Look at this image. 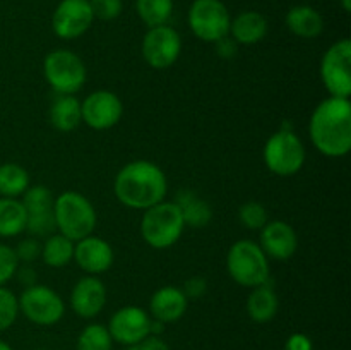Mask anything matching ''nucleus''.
I'll return each mask as SVG.
<instances>
[{"label":"nucleus","mask_w":351,"mask_h":350,"mask_svg":"<svg viewBox=\"0 0 351 350\" xmlns=\"http://www.w3.org/2000/svg\"><path fill=\"white\" fill-rule=\"evenodd\" d=\"M312 144L329 158H341L351 150V103L350 98L322 100L314 108L308 124Z\"/></svg>","instance_id":"nucleus-1"},{"label":"nucleus","mask_w":351,"mask_h":350,"mask_svg":"<svg viewBox=\"0 0 351 350\" xmlns=\"http://www.w3.org/2000/svg\"><path fill=\"white\" fill-rule=\"evenodd\" d=\"M168 180L156 163L136 160L120 168L113 182V192L123 206L146 211L151 206L165 201Z\"/></svg>","instance_id":"nucleus-2"},{"label":"nucleus","mask_w":351,"mask_h":350,"mask_svg":"<svg viewBox=\"0 0 351 350\" xmlns=\"http://www.w3.org/2000/svg\"><path fill=\"white\" fill-rule=\"evenodd\" d=\"M53 216L58 233L74 242L93 235L98 222L93 202L75 191H65L55 198Z\"/></svg>","instance_id":"nucleus-3"},{"label":"nucleus","mask_w":351,"mask_h":350,"mask_svg":"<svg viewBox=\"0 0 351 350\" xmlns=\"http://www.w3.org/2000/svg\"><path fill=\"white\" fill-rule=\"evenodd\" d=\"M184 230V216L173 201H161L151 206L141 218V235L153 249H168L175 246Z\"/></svg>","instance_id":"nucleus-4"},{"label":"nucleus","mask_w":351,"mask_h":350,"mask_svg":"<svg viewBox=\"0 0 351 350\" xmlns=\"http://www.w3.org/2000/svg\"><path fill=\"white\" fill-rule=\"evenodd\" d=\"M226 268L233 281L247 288H256L269 281V257L250 239L237 240L226 254Z\"/></svg>","instance_id":"nucleus-5"},{"label":"nucleus","mask_w":351,"mask_h":350,"mask_svg":"<svg viewBox=\"0 0 351 350\" xmlns=\"http://www.w3.org/2000/svg\"><path fill=\"white\" fill-rule=\"evenodd\" d=\"M305 156L307 153L304 143L291 129L281 127L264 144V163L269 172L280 177L297 175L304 167Z\"/></svg>","instance_id":"nucleus-6"},{"label":"nucleus","mask_w":351,"mask_h":350,"mask_svg":"<svg viewBox=\"0 0 351 350\" xmlns=\"http://www.w3.org/2000/svg\"><path fill=\"white\" fill-rule=\"evenodd\" d=\"M43 75L50 88L58 95H74L84 86L88 71L77 54L71 50L50 51L43 60Z\"/></svg>","instance_id":"nucleus-7"},{"label":"nucleus","mask_w":351,"mask_h":350,"mask_svg":"<svg viewBox=\"0 0 351 350\" xmlns=\"http://www.w3.org/2000/svg\"><path fill=\"white\" fill-rule=\"evenodd\" d=\"M232 16L221 0H194L189 9V26L195 38L216 43L230 34Z\"/></svg>","instance_id":"nucleus-8"},{"label":"nucleus","mask_w":351,"mask_h":350,"mask_svg":"<svg viewBox=\"0 0 351 350\" xmlns=\"http://www.w3.org/2000/svg\"><path fill=\"white\" fill-rule=\"evenodd\" d=\"M19 312L38 326H53L64 318V299L47 285H29L17 297Z\"/></svg>","instance_id":"nucleus-9"},{"label":"nucleus","mask_w":351,"mask_h":350,"mask_svg":"<svg viewBox=\"0 0 351 350\" xmlns=\"http://www.w3.org/2000/svg\"><path fill=\"white\" fill-rule=\"evenodd\" d=\"M321 81L329 96L350 98L351 95V41H336L326 50L321 60Z\"/></svg>","instance_id":"nucleus-10"},{"label":"nucleus","mask_w":351,"mask_h":350,"mask_svg":"<svg viewBox=\"0 0 351 350\" xmlns=\"http://www.w3.org/2000/svg\"><path fill=\"white\" fill-rule=\"evenodd\" d=\"M141 51L149 67L158 71L170 69L180 57L182 38L178 31L168 24L149 27L143 38Z\"/></svg>","instance_id":"nucleus-11"},{"label":"nucleus","mask_w":351,"mask_h":350,"mask_svg":"<svg viewBox=\"0 0 351 350\" xmlns=\"http://www.w3.org/2000/svg\"><path fill=\"white\" fill-rule=\"evenodd\" d=\"M95 23L89 0H60L51 14V30L62 40H75Z\"/></svg>","instance_id":"nucleus-12"},{"label":"nucleus","mask_w":351,"mask_h":350,"mask_svg":"<svg viewBox=\"0 0 351 350\" xmlns=\"http://www.w3.org/2000/svg\"><path fill=\"white\" fill-rule=\"evenodd\" d=\"M53 194L45 185H29L23 194L26 209V232L34 237H48L55 232Z\"/></svg>","instance_id":"nucleus-13"},{"label":"nucleus","mask_w":351,"mask_h":350,"mask_svg":"<svg viewBox=\"0 0 351 350\" xmlns=\"http://www.w3.org/2000/svg\"><path fill=\"white\" fill-rule=\"evenodd\" d=\"M122 100L108 89H96L81 102L82 122L95 130L115 127L122 119Z\"/></svg>","instance_id":"nucleus-14"},{"label":"nucleus","mask_w":351,"mask_h":350,"mask_svg":"<svg viewBox=\"0 0 351 350\" xmlns=\"http://www.w3.org/2000/svg\"><path fill=\"white\" fill-rule=\"evenodd\" d=\"M108 331L113 342L120 345H137L149 336L151 316L139 305H125L113 312L108 321Z\"/></svg>","instance_id":"nucleus-15"},{"label":"nucleus","mask_w":351,"mask_h":350,"mask_svg":"<svg viewBox=\"0 0 351 350\" xmlns=\"http://www.w3.org/2000/svg\"><path fill=\"white\" fill-rule=\"evenodd\" d=\"M74 261L84 273L98 277L113 266L115 253L105 239L88 235L74 244Z\"/></svg>","instance_id":"nucleus-16"},{"label":"nucleus","mask_w":351,"mask_h":350,"mask_svg":"<svg viewBox=\"0 0 351 350\" xmlns=\"http://www.w3.org/2000/svg\"><path fill=\"white\" fill-rule=\"evenodd\" d=\"M259 246L267 257H273L276 261H288L298 249L297 232L290 223L273 220L261 229Z\"/></svg>","instance_id":"nucleus-17"},{"label":"nucleus","mask_w":351,"mask_h":350,"mask_svg":"<svg viewBox=\"0 0 351 350\" xmlns=\"http://www.w3.org/2000/svg\"><path fill=\"white\" fill-rule=\"evenodd\" d=\"M106 287L95 275H86L71 292V307L77 316L93 319L105 309Z\"/></svg>","instance_id":"nucleus-18"},{"label":"nucleus","mask_w":351,"mask_h":350,"mask_svg":"<svg viewBox=\"0 0 351 350\" xmlns=\"http://www.w3.org/2000/svg\"><path fill=\"white\" fill-rule=\"evenodd\" d=\"M189 307V299L185 297L184 290L173 285L161 287L151 295L149 301V316L163 325L175 323L184 318Z\"/></svg>","instance_id":"nucleus-19"},{"label":"nucleus","mask_w":351,"mask_h":350,"mask_svg":"<svg viewBox=\"0 0 351 350\" xmlns=\"http://www.w3.org/2000/svg\"><path fill=\"white\" fill-rule=\"evenodd\" d=\"M267 34V19L256 10L240 12L230 24V36L239 45H256Z\"/></svg>","instance_id":"nucleus-20"},{"label":"nucleus","mask_w":351,"mask_h":350,"mask_svg":"<svg viewBox=\"0 0 351 350\" xmlns=\"http://www.w3.org/2000/svg\"><path fill=\"white\" fill-rule=\"evenodd\" d=\"M287 27L298 38L312 40L324 31V19L321 12L311 5H295L287 14Z\"/></svg>","instance_id":"nucleus-21"},{"label":"nucleus","mask_w":351,"mask_h":350,"mask_svg":"<svg viewBox=\"0 0 351 350\" xmlns=\"http://www.w3.org/2000/svg\"><path fill=\"white\" fill-rule=\"evenodd\" d=\"M280 301L273 287L267 283L252 288L249 299H247V314L254 323H269L276 316Z\"/></svg>","instance_id":"nucleus-22"},{"label":"nucleus","mask_w":351,"mask_h":350,"mask_svg":"<svg viewBox=\"0 0 351 350\" xmlns=\"http://www.w3.org/2000/svg\"><path fill=\"white\" fill-rule=\"evenodd\" d=\"M50 122L60 132H72L81 117V102L74 95H58L50 106Z\"/></svg>","instance_id":"nucleus-23"},{"label":"nucleus","mask_w":351,"mask_h":350,"mask_svg":"<svg viewBox=\"0 0 351 350\" xmlns=\"http://www.w3.org/2000/svg\"><path fill=\"white\" fill-rule=\"evenodd\" d=\"M26 230V209L17 198H0V237H17Z\"/></svg>","instance_id":"nucleus-24"},{"label":"nucleus","mask_w":351,"mask_h":350,"mask_svg":"<svg viewBox=\"0 0 351 350\" xmlns=\"http://www.w3.org/2000/svg\"><path fill=\"white\" fill-rule=\"evenodd\" d=\"M177 206L180 208L182 216H184L185 225L195 226V229H201L206 226L213 218V209L204 199L197 198L194 192L184 191L178 194L177 198Z\"/></svg>","instance_id":"nucleus-25"},{"label":"nucleus","mask_w":351,"mask_h":350,"mask_svg":"<svg viewBox=\"0 0 351 350\" xmlns=\"http://www.w3.org/2000/svg\"><path fill=\"white\" fill-rule=\"evenodd\" d=\"M74 244L62 233H51L41 246V259L50 268L67 266L74 259Z\"/></svg>","instance_id":"nucleus-26"},{"label":"nucleus","mask_w":351,"mask_h":350,"mask_svg":"<svg viewBox=\"0 0 351 350\" xmlns=\"http://www.w3.org/2000/svg\"><path fill=\"white\" fill-rule=\"evenodd\" d=\"M29 187V174L21 165H0V198H19Z\"/></svg>","instance_id":"nucleus-27"},{"label":"nucleus","mask_w":351,"mask_h":350,"mask_svg":"<svg viewBox=\"0 0 351 350\" xmlns=\"http://www.w3.org/2000/svg\"><path fill=\"white\" fill-rule=\"evenodd\" d=\"M136 10L147 27L161 26L173 14V0H136Z\"/></svg>","instance_id":"nucleus-28"},{"label":"nucleus","mask_w":351,"mask_h":350,"mask_svg":"<svg viewBox=\"0 0 351 350\" xmlns=\"http://www.w3.org/2000/svg\"><path fill=\"white\" fill-rule=\"evenodd\" d=\"M113 340L108 328L99 323L86 326L77 336L75 350H112Z\"/></svg>","instance_id":"nucleus-29"},{"label":"nucleus","mask_w":351,"mask_h":350,"mask_svg":"<svg viewBox=\"0 0 351 350\" xmlns=\"http://www.w3.org/2000/svg\"><path fill=\"white\" fill-rule=\"evenodd\" d=\"M239 220L245 229L249 230H261L269 218H267V209L264 205L257 201H247L240 206Z\"/></svg>","instance_id":"nucleus-30"},{"label":"nucleus","mask_w":351,"mask_h":350,"mask_svg":"<svg viewBox=\"0 0 351 350\" xmlns=\"http://www.w3.org/2000/svg\"><path fill=\"white\" fill-rule=\"evenodd\" d=\"M19 316V301L16 294L5 287H0V333L9 329Z\"/></svg>","instance_id":"nucleus-31"},{"label":"nucleus","mask_w":351,"mask_h":350,"mask_svg":"<svg viewBox=\"0 0 351 350\" xmlns=\"http://www.w3.org/2000/svg\"><path fill=\"white\" fill-rule=\"evenodd\" d=\"M19 263L21 261L17 259L14 247L7 246V244H0V287H3L17 273Z\"/></svg>","instance_id":"nucleus-32"},{"label":"nucleus","mask_w":351,"mask_h":350,"mask_svg":"<svg viewBox=\"0 0 351 350\" xmlns=\"http://www.w3.org/2000/svg\"><path fill=\"white\" fill-rule=\"evenodd\" d=\"M95 19L113 21L122 14L123 2L122 0H89Z\"/></svg>","instance_id":"nucleus-33"},{"label":"nucleus","mask_w":351,"mask_h":350,"mask_svg":"<svg viewBox=\"0 0 351 350\" xmlns=\"http://www.w3.org/2000/svg\"><path fill=\"white\" fill-rule=\"evenodd\" d=\"M14 250L17 254V259L23 261V263H31L38 256H41V246L34 239L21 240L17 247H14Z\"/></svg>","instance_id":"nucleus-34"},{"label":"nucleus","mask_w":351,"mask_h":350,"mask_svg":"<svg viewBox=\"0 0 351 350\" xmlns=\"http://www.w3.org/2000/svg\"><path fill=\"white\" fill-rule=\"evenodd\" d=\"M182 290H184L187 299H201L206 294V290H208V281L201 277H192L185 281Z\"/></svg>","instance_id":"nucleus-35"},{"label":"nucleus","mask_w":351,"mask_h":350,"mask_svg":"<svg viewBox=\"0 0 351 350\" xmlns=\"http://www.w3.org/2000/svg\"><path fill=\"white\" fill-rule=\"evenodd\" d=\"M285 350H314V343L305 333H291L285 342Z\"/></svg>","instance_id":"nucleus-36"},{"label":"nucleus","mask_w":351,"mask_h":350,"mask_svg":"<svg viewBox=\"0 0 351 350\" xmlns=\"http://www.w3.org/2000/svg\"><path fill=\"white\" fill-rule=\"evenodd\" d=\"M216 51H218L219 57L223 58H233L237 55V50H239V43L233 40L232 36H225L221 40L216 41Z\"/></svg>","instance_id":"nucleus-37"},{"label":"nucleus","mask_w":351,"mask_h":350,"mask_svg":"<svg viewBox=\"0 0 351 350\" xmlns=\"http://www.w3.org/2000/svg\"><path fill=\"white\" fill-rule=\"evenodd\" d=\"M141 350H170L168 343L165 340H161V336L149 335L139 343Z\"/></svg>","instance_id":"nucleus-38"},{"label":"nucleus","mask_w":351,"mask_h":350,"mask_svg":"<svg viewBox=\"0 0 351 350\" xmlns=\"http://www.w3.org/2000/svg\"><path fill=\"white\" fill-rule=\"evenodd\" d=\"M341 7L345 12H350L351 10V0H341Z\"/></svg>","instance_id":"nucleus-39"},{"label":"nucleus","mask_w":351,"mask_h":350,"mask_svg":"<svg viewBox=\"0 0 351 350\" xmlns=\"http://www.w3.org/2000/svg\"><path fill=\"white\" fill-rule=\"evenodd\" d=\"M0 350H12V347L7 342H3V340H0Z\"/></svg>","instance_id":"nucleus-40"},{"label":"nucleus","mask_w":351,"mask_h":350,"mask_svg":"<svg viewBox=\"0 0 351 350\" xmlns=\"http://www.w3.org/2000/svg\"><path fill=\"white\" fill-rule=\"evenodd\" d=\"M125 350H141L139 349V343H137V345H129Z\"/></svg>","instance_id":"nucleus-41"},{"label":"nucleus","mask_w":351,"mask_h":350,"mask_svg":"<svg viewBox=\"0 0 351 350\" xmlns=\"http://www.w3.org/2000/svg\"><path fill=\"white\" fill-rule=\"evenodd\" d=\"M34 350H45V349H34Z\"/></svg>","instance_id":"nucleus-42"}]
</instances>
